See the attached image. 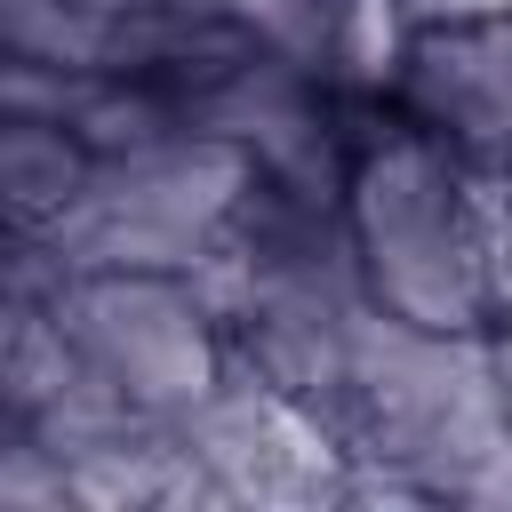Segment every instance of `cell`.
I'll return each instance as SVG.
<instances>
[{
    "instance_id": "cell-1",
    "label": "cell",
    "mask_w": 512,
    "mask_h": 512,
    "mask_svg": "<svg viewBox=\"0 0 512 512\" xmlns=\"http://www.w3.org/2000/svg\"><path fill=\"white\" fill-rule=\"evenodd\" d=\"M344 232L368 304L432 336H488V208L440 128L376 136L344 176Z\"/></svg>"
},
{
    "instance_id": "cell-2",
    "label": "cell",
    "mask_w": 512,
    "mask_h": 512,
    "mask_svg": "<svg viewBox=\"0 0 512 512\" xmlns=\"http://www.w3.org/2000/svg\"><path fill=\"white\" fill-rule=\"evenodd\" d=\"M48 312L64 320L80 360L104 368L160 424H176L192 400H208L232 360V336L208 320V304L192 296L184 272H72L48 296Z\"/></svg>"
},
{
    "instance_id": "cell-3",
    "label": "cell",
    "mask_w": 512,
    "mask_h": 512,
    "mask_svg": "<svg viewBox=\"0 0 512 512\" xmlns=\"http://www.w3.org/2000/svg\"><path fill=\"white\" fill-rule=\"evenodd\" d=\"M408 96L440 136H464L512 160V16L488 24H416L408 40Z\"/></svg>"
},
{
    "instance_id": "cell-4",
    "label": "cell",
    "mask_w": 512,
    "mask_h": 512,
    "mask_svg": "<svg viewBox=\"0 0 512 512\" xmlns=\"http://www.w3.org/2000/svg\"><path fill=\"white\" fill-rule=\"evenodd\" d=\"M88 144L64 120H0V216L16 232H40L88 192Z\"/></svg>"
},
{
    "instance_id": "cell-5",
    "label": "cell",
    "mask_w": 512,
    "mask_h": 512,
    "mask_svg": "<svg viewBox=\"0 0 512 512\" xmlns=\"http://www.w3.org/2000/svg\"><path fill=\"white\" fill-rule=\"evenodd\" d=\"M112 24H120V8H104V0H0V56L104 72L112 64Z\"/></svg>"
},
{
    "instance_id": "cell-6",
    "label": "cell",
    "mask_w": 512,
    "mask_h": 512,
    "mask_svg": "<svg viewBox=\"0 0 512 512\" xmlns=\"http://www.w3.org/2000/svg\"><path fill=\"white\" fill-rule=\"evenodd\" d=\"M416 24H488V16H512V0H408Z\"/></svg>"
},
{
    "instance_id": "cell-7",
    "label": "cell",
    "mask_w": 512,
    "mask_h": 512,
    "mask_svg": "<svg viewBox=\"0 0 512 512\" xmlns=\"http://www.w3.org/2000/svg\"><path fill=\"white\" fill-rule=\"evenodd\" d=\"M496 344V384H504V416H512V336H488Z\"/></svg>"
}]
</instances>
